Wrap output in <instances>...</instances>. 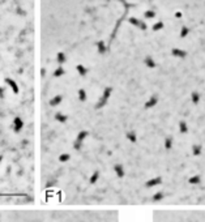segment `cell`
<instances>
[{"label": "cell", "mask_w": 205, "mask_h": 222, "mask_svg": "<svg viewBox=\"0 0 205 222\" xmlns=\"http://www.w3.org/2000/svg\"><path fill=\"white\" fill-rule=\"evenodd\" d=\"M188 52L186 51V50H182V49H178V47H175V49L171 50V55L175 56V58H179V59H184L187 56Z\"/></svg>", "instance_id": "obj_8"}, {"label": "cell", "mask_w": 205, "mask_h": 222, "mask_svg": "<svg viewBox=\"0 0 205 222\" xmlns=\"http://www.w3.org/2000/svg\"><path fill=\"white\" fill-rule=\"evenodd\" d=\"M157 103H158V95H157V94H153V95H150V98L147 101V102H145L144 107H145V109H151V107H154Z\"/></svg>", "instance_id": "obj_7"}, {"label": "cell", "mask_w": 205, "mask_h": 222, "mask_svg": "<svg viewBox=\"0 0 205 222\" xmlns=\"http://www.w3.org/2000/svg\"><path fill=\"white\" fill-rule=\"evenodd\" d=\"M4 95H5L4 88H3V86H0V98H4Z\"/></svg>", "instance_id": "obj_31"}, {"label": "cell", "mask_w": 205, "mask_h": 222, "mask_svg": "<svg viewBox=\"0 0 205 222\" xmlns=\"http://www.w3.org/2000/svg\"><path fill=\"white\" fill-rule=\"evenodd\" d=\"M151 29L154 30V32H158V30H161V29H163V22L162 21H158V22H156V24L151 26Z\"/></svg>", "instance_id": "obj_28"}, {"label": "cell", "mask_w": 205, "mask_h": 222, "mask_svg": "<svg viewBox=\"0 0 205 222\" xmlns=\"http://www.w3.org/2000/svg\"><path fill=\"white\" fill-rule=\"evenodd\" d=\"M78 99H80L81 102H85V101H86V92H85V89H80V90H78Z\"/></svg>", "instance_id": "obj_26"}, {"label": "cell", "mask_w": 205, "mask_h": 222, "mask_svg": "<svg viewBox=\"0 0 205 222\" xmlns=\"http://www.w3.org/2000/svg\"><path fill=\"white\" fill-rule=\"evenodd\" d=\"M175 17L176 18H180L182 17V12H175Z\"/></svg>", "instance_id": "obj_32"}, {"label": "cell", "mask_w": 205, "mask_h": 222, "mask_svg": "<svg viewBox=\"0 0 205 222\" xmlns=\"http://www.w3.org/2000/svg\"><path fill=\"white\" fill-rule=\"evenodd\" d=\"M165 196H166V193L162 192V191H158V192H156L153 195V197H151V200L154 201V203H157V201H162L165 199Z\"/></svg>", "instance_id": "obj_13"}, {"label": "cell", "mask_w": 205, "mask_h": 222, "mask_svg": "<svg viewBox=\"0 0 205 222\" xmlns=\"http://www.w3.org/2000/svg\"><path fill=\"white\" fill-rule=\"evenodd\" d=\"M114 171H115V174H116L118 178H123V176L125 175L124 167H123V165H120V164L115 165V166H114Z\"/></svg>", "instance_id": "obj_10"}, {"label": "cell", "mask_w": 205, "mask_h": 222, "mask_svg": "<svg viewBox=\"0 0 205 222\" xmlns=\"http://www.w3.org/2000/svg\"><path fill=\"white\" fill-rule=\"evenodd\" d=\"M64 73H66V71H64L63 67H58V68L54 71V76H55V77H60V76H63Z\"/></svg>", "instance_id": "obj_27"}, {"label": "cell", "mask_w": 205, "mask_h": 222, "mask_svg": "<svg viewBox=\"0 0 205 222\" xmlns=\"http://www.w3.org/2000/svg\"><path fill=\"white\" fill-rule=\"evenodd\" d=\"M13 131L16 132V133H18V132H21V130L24 128V122H22V119L20 116H16L15 119H13Z\"/></svg>", "instance_id": "obj_5"}, {"label": "cell", "mask_w": 205, "mask_h": 222, "mask_svg": "<svg viewBox=\"0 0 205 222\" xmlns=\"http://www.w3.org/2000/svg\"><path fill=\"white\" fill-rule=\"evenodd\" d=\"M3 161V156H0V162H1Z\"/></svg>", "instance_id": "obj_34"}, {"label": "cell", "mask_w": 205, "mask_h": 222, "mask_svg": "<svg viewBox=\"0 0 205 222\" xmlns=\"http://www.w3.org/2000/svg\"><path fill=\"white\" fill-rule=\"evenodd\" d=\"M200 182H201V178H200V175H193V176H191L190 179H188V183L190 184H200Z\"/></svg>", "instance_id": "obj_23"}, {"label": "cell", "mask_w": 205, "mask_h": 222, "mask_svg": "<svg viewBox=\"0 0 205 222\" xmlns=\"http://www.w3.org/2000/svg\"><path fill=\"white\" fill-rule=\"evenodd\" d=\"M97 49H98V52H99V54H106V52H107V47H106V44L103 41L97 42Z\"/></svg>", "instance_id": "obj_14"}, {"label": "cell", "mask_w": 205, "mask_h": 222, "mask_svg": "<svg viewBox=\"0 0 205 222\" xmlns=\"http://www.w3.org/2000/svg\"><path fill=\"white\" fill-rule=\"evenodd\" d=\"M4 81H5V84H7V85L9 86L11 89H12V92L15 93V94H17V93H18V85L16 84V81H15V80H12V78L8 77V78H5Z\"/></svg>", "instance_id": "obj_9"}, {"label": "cell", "mask_w": 205, "mask_h": 222, "mask_svg": "<svg viewBox=\"0 0 205 222\" xmlns=\"http://www.w3.org/2000/svg\"><path fill=\"white\" fill-rule=\"evenodd\" d=\"M76 69H77V72H78V75L80 76H86L88 75V68H86V67H84L82 64H78L77 67H76Z\"/></svg>", "instance_id": "obj_21"}, {"label": "cell", "mask_w": 205, "mask_h": 222, "mask_svg": "<svg viewBox=\"0 0 205 222\" xmlns=\"http://www.w3.org/2000/svg\"><path fill=\"white\" fill-rule=\"evenodd\" d=\"M99 179V171L98 170H95L93 174H92V176L89 178V183L90 184H94V183H97V180Z\"/></svg>", "instance_id": "obj_22"}, {"label": "cell", "mask_w": 205, "mask_h": 222, "mask_svg": "<svg viewBox=\"0 0 205 222\" xmlns=\"http://www.w3.org/2000/svg\"><path fill=\"white\" fill-rule=\"evenodd\" d=\"M69 158H71V156H69L68 153H63L59 156V161L60 162H67V161H69Z\"/></svg>", "instance_id": "obj_30"}, {"label": "cell", "mask_w": 205, "mask_h": 222, "mask_svg": "<svg viewBox=\"0 0 205 222\" xmlns=\"http://www.w3.org/2000/svg\"><path fill=\"white\" fill-rule=\"evenodd\" d=\"M55 119L58 120L59 123H66L67 120H68V116H67L66 114H63V112H56V114H55Z\"/></svg>", "instance_id": "obj_15"}, {"label": "cell", "mask_w": 205, "mask_h": 222, "mask_svg": "<svg viewBox=\"0 0 205 222\" xmlns=\"http://www.w3.org/2000/svg\"><path fill=\"white\" fill-rule=\"evenodd\" d=\"M188 34H190V27H187V26H182V29H180V34H179V37H180V38H186Z\"/></svg>", "instance_id": "obj_25"}, {"label": "cell", "mask_w": 205, "mask_h": 222, "mask_svg": "<svg viewBox=\"0 0 205 222\" xmlns=\"http://www.w3.org/2000/svg\"><path fill=\"white\" fill-rule=\"evenodd\" d=\"M111 93H112V88H111V86H107V88L103 89L102 95L99 97V99L97 101V103H95V106H94L97 110H99V109L105 107V106L107 105L108 99H110V97H111Z\"/></svg>", "instance_id": "obj_1"}, {"label": "cell", "mask_w": 205, "mask_h": 222, "mask_svg": "<svg viewBox=\"0 0 205 222\" xmlns=\"http://www.w3.org/2000/svg\"><path fill=\"white\" fill-rule=\"evenodd\" d=\"M44 73H46V71H44V68H42V69H41V75L44 76Z\"/></svg>", "instance_id": "obj_33"}, {"label": "cell", "mask_w": 205, "mask_h": 222, "mask_svg": "<svg viewBox=\"0 0 205 222\" xmlns=\"http://www.w3.org/2000/svg\"><path fill=\"white\" fill-rule=\"evenodd\" d=\"M179 132L183 133V135L188 132V124L184 122V120H180V122H179Z\"/></svg>", "instance_id": "obj_20"}, {"label": "cell", "mask_w": 205, "mask_h": 222, "mask_svg": "<svg viewBox=\"0 0 205 222\" xmlns=\"http://www.w3.org/2000/svg\"><path fill=\"white\" fill-rule=\"evenodd\" d=\"M56 60H58V63H59V64L66 63V60H67L66 54H64V52H58V56H56Z\"/></svg>", "instance_id": "obj_24"}, {"label": "cell", "mask_w": 205, "mask_h": 222, "mask_svg": "<svg viewBox=\"0 0 205 222\" xmlns=\"http://www.w3.org/2000/svg\"><path fill=\"white\" fill-rule=\"evenodd\" d=\"M144 17L145 18H154L156 17V12H154V11H145L144 12Z\"/></svg>", "instance_id": "obj_29"}, {"label": "cell", "mask_w": 205, "mask_h": 222, "mask_svg": "<svg viewBox=\"0 0 205 222\" xmlns=\"http://www.w3.org/2000/svg\"><path fill=\"white\" fill-rule=\"evenodd\" d=\"M128 21H130V24L132 25H135V26H137L139 29H141V30H147V24H145L142 20H139V18H136V17H130L128 18Z\"/></svg>", "instance_id": "obj_4"}, {"label": "cell", "mask_w": 205, "mask_h": 222, "mask_svg": "<svg viewBox=\"0 0 205 222\" xmlns=\"http://www.w3.org/2000/svg\"><path fill=\"white\" fill-rule=\"evenodd\" d=\"M125 137H127V140H130L131 142H136L137 141V135L135 131H128L127 133H125Z\"/></svg>", "instance_id": "obj_17"}, {"label": "cell", "mask_w": 205, "mask_h": 222, "mask_svg": "<svg viewBox=\"0 0 205 222\" xmlns=\"http://www.w3.org/2000/svg\"><path fill=\"white\" fill-rule=\"evenodd\" d=\"M173 144H174V139H173V136H167V137H165V149H166V150H170V149L173 148Z\"/></svg>", "instance_id": "obj_16"}, {"label": "cell", "mask_w": 205, "mask_h": 222, "mask_svg": "<svg viewBox=\"0 0 205 222\" xmlns=\"http://www.w3.org/2000/svg\"><path fill=\"white\" fill-rule=\"evenodd\" d=\"M201 152H203V147L199 144H193L192 145V154L193 156H200Z\"/></svg>", "instance_id": "obj_18"}, {"label": "cell", "mask_w": 205, "mask_h": 222, "mask_svg": "<svg viewBox=\"0 0 205 222\" xmlns=\"http://www.w3.org/2000/svg\"><path fill=\"white\" fill-rule=\"evenodd\" d=\"M88 136H89V132H88V131H81V132H78L77 137H76V140H75V142H73V148L76 149V150H80V149L82 148L84 140H85Z\"/></svg>", "instance_id": "obj_2"}, {"label": "cell", "mask_w": 205, "mask_h": 222, "mask_svg": "<svg viewBox=\"0 0 205 222\" xmlns=\"http://www.w3.org/2000/svg\"><path fill=\"white\" fill-rule=\"evenodd\" d=\"M61 101H63V95H55L54 98H51V99H50V106H51V107H55V106H59L60 105V102Z\"/></svg>", "instance_id": "obj_12"}, {"label": "cell", "mask_w": 205, "mask_h": 222, "mask_svg": "<svg viewBox=\"0 0 205 222\" xmlns=\"http://www.w3.org/2000/svg\"><path fill=\"white\" fill-rule=\"evenodd\" d=\"M161 183H162V178H161V176H156V178L149 179V180L145 183V187L153 188V187H157V185H159Z\"/></svg>", "instance_id": "obj_6"}, {"label": "cell", "mask_w": 205, "mask_h": 222, "mask_svg": "<svg viewBox=\"0 0 205 222\" xmlns=\"http://www.w3.org/2000/svg\"><path fill=\"white\" fill-rule=\"evenodd\" d=\"M0 197H16V199H27L29 201L33 200L32 196L26 195V193H5V192H0Z\"/></svg>", "instance_id": "obj_3"}, {"label": "cell", "mask_w": 205, "mask_h": 222, "mask_svg": "<svg viewBox=\"0 0 205 222\" xmlns=\"http://www.w3.org/2000/svg\"><path fill=\"white\" fill-rule=\"evenodd\" d=\"M144 63H145V66L148 67V68H156L157 67V63H156V60H154L151 56H145V59H144Z\"/></svg>", "instance_id": "obj_11"}, {"label": "cell", "mask_w": 205, "mask_h": 222, "mask_svg": "<svg viewBox=\"0 0 205 222\" xmlns=\"http://www.w3.org/2000/svg\"><path fill=\"white\" fill-rule=\"evenodd\" d=\"M191 101H192L193 105H197V103L200 102V93H197V92L191 93Z\"/></svg>", "instance_id": "obj_19"}]
</instances>
